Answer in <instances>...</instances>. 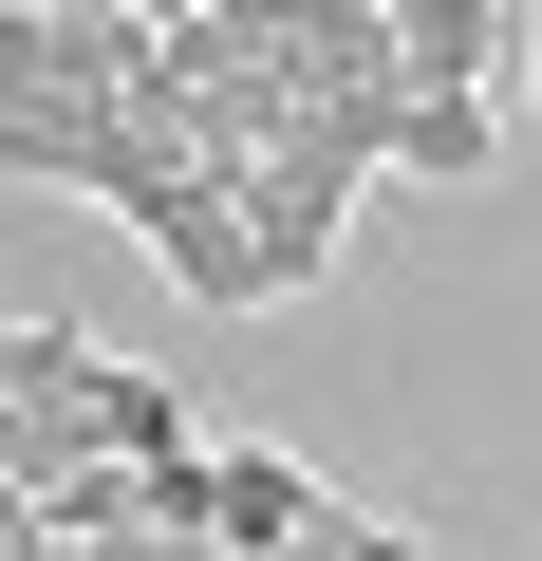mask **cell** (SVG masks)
Listing matches in <instances>:
<instances>
[{
	"label": "cell",
	"mask_w": 542,
	"mask_h": 561,
	"mask_svg": "<svg viewBox=\"0 0 542 561\" xmlns=\"http://www.w3.org/2000/svg\"><path fill=\"white\" fill-rule=\"evenodd\" d=\"M374 169H393V131H356V113H300L262 169H224V187H243V243H262V300H319V280H337Z\"/></svg>",
	"instance_id": "1"
},
{
	"label": "cell",
	"mask_w": 542,
	"mask_h": 561,
	"mask_svg": "<svg viewBox=\"0 0 542 561\" xmlns=\"http://www.w3.org/2000/svg\"><path fill=\"white\" fill-rule=\"evenodd\" d=\"M113 225H131V243H150V262L187 280L206 319H243V300H262V243H243V187H224L206 150H169V131H150V150H131V187H113Z\"/></svg>",
	"instance_id": "2"
},
{
	"label": "cell",
	"mask_w": 542,
	"mask_h": 561,
	"mask_svg": "<svg viewBox=\"0 0 542 561\" xmlns=\"http://www.w3.org/2000/svg\"><path fill=\"white\" fill-rule=\"evenodd\" d=\"M337 524V486L300 449H206V561H300Z\"/></svg>",
	"instance_id": "3"
},
{
	"label": "cell",
	"mask_w": 542,
	"mask_h": 561,
	"mask_svg": "<svg viewBox=\"0 0 542 561\" xmlns=\"http://www.w3.org/2000/svg\"><path fill=\"white\" fill-rule=\"evenodd\" d=\"M393 57H412V94H486V57H523V20L505 0H393Z\"/></svg>",
	"instance_id": "4"
},
{
	"label": "cell",
	"mask_w": 542,
	"mask_h": 561,
	"mask_svg": "<svg viewBox=\"0 0 542 561\" xmlns=\"http://www.w3.org/2000/svg\"><path fill=\"white\" fill-rule=\"evenodd\" d=\"M486 169H505L486 94H412V113H393V187H486Z\"/></svg>",
	"instance_id": "5"
},
{
	"label": "cell",
	"mask_w": 542,
	"mask_h": 561,
	"mask_svg": "<svg viewBox=\"0 0 542 561\" xmlns=\"http://www.w3.org/2000/svg\"><path fill=\"white\" fill-rule=\"evenodd\" d=\"M523 57H542V20H523Z\"/></svg>",
	"instance_id": "6"
}]
</instances>
